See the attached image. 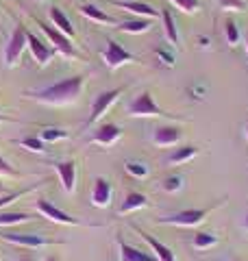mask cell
I'll list each match as a JSON object with an SVG mask.
<instances>
[{"label":"cell","instance_id":"5b68a950","mask_svg":"<svg viewBox=\"0 0 248 261\" xmlns=\"http://www.w3.org/2000/svg\"><path fill=\"white\" fill-rule=\"evenodd\" d=\"M103 61L107 68H120V65L124 63H131V61H137V57L133 53H129V50H124V48L118 44V42H113V39H107V46H105V50H103Z\"/></svg>","mask_w":248,"mask_h":261},{"label":"cell","instance_id":"ee69618b","mask_svg":"<svg viewBox=\"0 0 248 261\" xmlns=\"http://www.w3.org/2000/svg\"><path fill=\"white\" fill-rule=\"evenodd\" d=\"M231 261H237V259H231Z\"/></svg>","mask_w":248,"mask_h":261},{"label":"cell","instance_id":"ac0fdd59","mask_svg":"<svg viewBox=\"0 0 248 261\" xmlns=\"http://www.w3.org/2000/svg\"><path fill=\"white\" fill-rule=\"evenodd\" d=\"M48 15H51V20H53V24H55V29H59L65 37H70V39L77 37V33H74L72 22L68 20V15H65V13L59 9V7H53V9L48 11Z\"/></svg>","mask_w":248,"mask_h":261},{"label":"cell","instance_id":"603a6c76","mask_svg":"<svg viewBox=\"0 0 248 261\" xmlns=\"http://www.w3.org/2000/svg\"><path fill=\"white\" fill-rule=\"evenodd\" d=\"M196 154H198V148H196V146H181V148H175V150L170 152L168 163H172V166H181V163L192 161Z\"/></svg>","mask_w":248,"mask_h":261},{"label":"cell","instance_id":"7bdbcfd3","mask_svg":"<svg viewBox=\"0 0 248 261\" xmlns=\"http://www.w3.org/2000/svg\"><path fill=\"white\" fill-rule=\"evenodd\" d=\"M246 137H248V124H246Z\"/></svg>","mask_w":248,"mask_h":261},{"label":"cell","instance_id":"9a60e30c","mask_svg":"<svg viewBox=\"0 0 248 261\" xmlns=\"http://www.w3.org/2000/svg\"><path fill=\"white\" fill-rule=\"evenodd\" d=\"M135 231L142 235V240L148 244V246L153 248V252H155V257L159 259V261H177V257H175V252H172V248H168L165 244H161L159 240H155L151 233H146V231H142L139 226H135Z\"/></svg>","mask_w":248,"mask_h":261},{"label":"cell","instance_id":"5bb4252c","mask_svg":"<svg viewBox=\"0 0 248 261\" xmlns=\"http://www.w3.org/2000/svg\"><path fill=\"white\" fill-rule=\"evenodd\" d=\"M122 137V128L118 124H111V122H107V124H101L98 130L94 133L92 142L94 144H101V146H111L115 144Z\"/></svg>","mask_w":248,"mask_h":261},{"label":"cell","instance_id":"f546056e","mask_svg":"<svg viewBox=\"0 0 248 261\" xmlns=\"http://www.w3.org/2000/svg\"><path fill=\"white\" fill-rule=\"evenodd\" d=\"M124 170L135 178H146L148 176V166H144V163H139V161H127L124 163Z\"/></svg>","mask_w":248,"mask_h":261},{"label":"cell","instance_id":"d6a6232c","mask_svg":"<svg viewBox=\"0 0 248 261\" xmlns=\"http://www.w3.org/2000/svg\"><path fill=\"white\" fill-rule=\"evenodd\" d=\"M225 11H246V0H218Z\"/></svg>","mask_w":248,"mask_h":261},{"label":"cell","instance_id":"1f68e13d","mask_svg":"<svg viewBox=\"0 0 248 261\" xmlns=\"http://www.w3.org/2000/svg\"><path fill=\"white\" fill-rule=\"evenodd\" d=\"M170 3L183 13H196L201 9V3H198V0H170Z\"/></svg>","mask_w":248,"mask_h":261},{"label":"cell","instance_id":"7402d4cb","mask_svg":"<svg viewBox=\"0 0 248 261\" xmlns=\"http://www.w3.org/2000/svg\"><path fill=\"white\" fill-rule=\"evenodd\" d=\"M161 20H163L165 39L170 42V46H179V31H177V24H175V15L170 13V9L161 11Z\"/></svg>","mask_w":248,"mask_h":261},{"label":"cell","instance_id":"ab89813d","mask_svg":"<svg viewBox=\"0 0 248 261\" xmlns=\"http://www.w3.org/2000/svg\"><path fill=\"white\" fill-rule=\"evenodd\" d=\"M9 261H31V259H27V257H20V259H9Z\"/></svg>","mask_w":248,"mask_h":261},{"label":"cell","instance_id":"52a82bcc","mask_svg":"<svg viewBox=\"0 0 248 261\" xmlns=\"http://www.w3.org/2000/svg\"><path fill=\"white\" fill-rule=\"evenodd\" d=\"M39 29L48 35V39H51V44L55 46L57 53H61L65 57H79L77 48H74V44H72V39L65 37L59 29H55V27H51V24H46V22H39Z\"/></svg>","mask_w":248,"mask_h":261},{"label":"cell","instance_id":"8992f818","mask_svg":"<svg viewBox=\"0 0 248 261\" xmlns=\"http://www.w3.org/2000/svg\"><path fill=\"white\" fill-rule=\"evenodd\" d=\"M120 94H122V89H120V87H118V89H109V92L98 94V96L94 98V102H92V111H89V118H87L85 124H87V126H92L94 122L101 120V118L105 116V113L109 111L111 105L120 98Z\"/></svg>","mask_w":248,"mask_h":261},{"label":"cell","instance_id":"d6986e66","mask_svg":"<svg viewBox=\"0 0 248 261\" xmlns=\"http://www.w3.org/2000/svg\"><path fill=\"white\" fill-rule=\"evenodd\" d=\"M146 205H148L146 194H142V192H129L127 198H124V202L120 205V216H127V214H131V211L144 209Z\"/></svg>","mask_w":248,"mask_h":261},{"label":"cell","instance_id":"6da1fadb","mask_svg":"<svg viewBox=\"0 0 248 261\" xmlns=\"http://www.w3.org/2000/svg\"><path fill=\"white\" fill-rule=\"evenodd\" d=\"M83 87H85V76L77 74V76L63 79L59 83H53L48 87H41L37 92H29L27 96L41 100V102H48V105H72L79 100Z\"/></svg>","mask_w":248,"mask_h":261},{"label":"cell","instance_id":"d4e9b609","mask_svg":"<svg viewBox=\"0 0 248 261\" xmlns=\"http://www.w3.org/2000/svg\"><path fill=\"white\" fill-rule=\"evenodd\" d=\"M31 216L27 211H9V214H0V226H11V224H22V222H29Z\"/></svg>","mask_w":248,"mask_h":261},{"label":"cell","instance_id":"8fae6325","mask_svg":"<svg viewBox=\"0 0 248 261\" xmlns=\"http://www.w3.org/2000/svg\"><path fill=\"white\" fill-rule=\"evenodd\" d=\"M53 168L61 178V185H63L65 194H72L74 192V183H77V161H72V159L57 161V163H53Z\"/></svg>","mask_w":248,"mask_h":261},{"label":"cell","instance_id":"30bf717a","mask_svg":"<svg viewBox=\"0 0 248 261\" xmlns=\"http://www.w3.org/2000/svg\"><path fill=\"white\" fill-rule=\"evenodd\" d=\"M0 240L18 244V246H29V248H39V246H51V244H57L55 240H46L41 235H24V233H0Z\"/></svg>","mask_w":248,"mask_h":261},{"label":"cell","instance_id":"f1b7e54d","mask_svg":"<svg viewBox=\"0 0 248 261\" xmlns=\"http://www.w3.org/2000/svg\"><path fill=\"white\" fill-rule=\"evenodd\" d=\"M18 144L24 146V148L33 150V152H44V150H48V148H46V142L41 140L39 135H37V137H24V140H20Z\"/></svg>","mask_w":248,"mask_h":261},{"label":"cell","instance_id":"44dd1931","mask_svg":"<svg viewBox=\"0 0 248 261\" xmlns=\"http://www.w3.org/2000/svg\"><path fill=\"white\" fill-rule=\"evenodd\" d=\"M153 27V20H148V18H139V20H127V22H120L118 31L122 33H131V35H139V33H146V31H151Z\"/></svg>","mask_w":248,"mask_h":261},{"label":"cell","instance_id":"60d3db41","mask_svg":"<svg viewBox=\"0 0 248 261\" xmlns=\"http://www.w3.org/2000/svg\"><path fill=\"white\" fill-rule=\"evenodd\" d=\"M0 122H5V116H3V113H0Z\"/></svg>","mask_w":248,"mask_h":261},{"label":"cell","instance_id":"2e32d148","mask_svg":"<svg viewBox=\"0 0 248 261\" xmlns=\"http://www.w3.org/2000/svg\"><path fill=\"white\" fill-rule=\"evenodd\" d=\"M111 183L107 181V178L103 176H98L96 181H94V190H92V205L96 207H107L111 202Z\"/></svg>","mask_w":248,"mask_h":261},{"label":"cell","instance_id":"484cf974","mask_svg":"<svg viewBox=\"0 0 248 261\" xmlns=\"http://www.w3.org/2000/svg\"><path fill=\"white\" fill-rule=\"evenodd\" d=\"M39 137H41V140H44V142H48V144H51V142L68 140V137H70V133H68V130H63V128H55V126H51V128H44V130H41V133H39Z\"/></svg>","mask_w":248,"mask_h":261},{"label":"cell","instance_id":"d590c367","mask_svg":"<svg viewBox=\"0 0 248 261\" xmlns=\"http://www.w3.org/2000/svg\"><path fill=\"white\" fill-rule=\"evenodd\" d=\"M242 226H244V231H248V214H246L244 220H242Z\"/></svg>","mask_w":248,"mask_h":261},{"label":"cell","instance_id":"8d00e7d4","mask_svg":"<svg viewBox=\"0 0 248 261\" xmlns=\"http://www.w3.org/2000/svg\"><path fill=\"white\" fill-rule=\"evenodd\" d=\"M198 42H201V46H209V39H207V37H201Z\"/></svg>","mask_w":248,"mask_h":261},{"label":"cell","instance_id":"4fadbf2b","mask_svg":"<svg viewBox=\"0 0 248 261\" xmlns=\"http://www.w3.org/2000/svg\"><path fill=\"white\" fill-rule=\"evenodd\" d=\"M181 142V128L179 126H159L153 133V144L159 148H168V146H177Z\"/></svg>","mask_w":248,"mask_h":261},{"label":"cell","instance_id":"e0dca14e","mask_svg":"<svg viewBox=\"0 0 248 261\" xmlns=\"http://www.w3.org/2000/svg\"><path fill=\"white\" fill-rule=\"evenodd\" d=\"M118 248H120V261H159L155 255H148V252L135 246H129L124 240H118Z\"/></svg>","mask_w":248,"mask_h":261},{"label":"cell","instance_id":"ffe728a7","mask_svg":"<svg viewBox=\"0 0 248 261\" xmlns=\"http://www.w3.org/2000/svg\"><path fill=\"white\" fill-rule=\"evenodd\" d=\"M81 13L85 15V18L98 22V24H115V27H118V20L111 18L109 13H105L98 5H83L81 7Z\"/></svg>","mask_w":248,"mask_h":261},{"label":"cell","instance_id":"b9f144b4","mask_svg":"<svg viewBox=\"0 0 248 261\" xmlns=\"http://www.w3.org/2000/svg\"><path fill=\"white\" fill-rule=\"evenodd\" d=\"M246 50H248V37H246Z\"/></svg>","mask_w":248,"mask_h":261},{"label":"cell","instance_id":"ba28073f","mask_svg":"<svg viewBox=\"0 0 248 261\" xmlns=\"http://www.w3.org/2000/svg\"><path fill=\"white\" fill-rule=\"evenodd\" d=\"M35 209H37L44 218L53 220V222L68 224V226H77V224H79V220H77V218H72L70 214H65V211H61L59 207H55L53 202H48L46 198H37V200H35Z\"/></svg>","mask_w":248,"mask_h":261},{"label":"cell","instance_id":"3957f363","mask_svg":"<svg viewBox=\"0 0 248 261\" xmlns=\"http://www.w3.org/2000/svg\"><path fill=\"white\" fill-rule=\"evenodd\" d=\"M216 207H205V209H183L179 214H172L168 218H159V224H175V226H198L201 222H205L207 216Z\"/></svg>","mask_w":248,"mask_h":261},{"label":"cell","instance_id":"83f0119b","mask_svg":"<svg viewBox=\"0 0 248 261\" xmlns=\"http://www.w3.org/2000/svg\"><path fill=\"white\" fill-rule=\"evenodd\" d=\"M183 185H185V178L181 176V174H172V176H168L163 181V192H168V194H177V192H181L183 190Z\"/></svg>","mask_w":248,"mask_h":261},{"label":"cell","instance_id":"9c48e42d","mask_svg":"<svg viewBox=\"0 0 248 261\" xmlns=\"http://www.w3.org/2000/svg\"><path fill=\"white\" fill-rule=\"evenodd\" d=\"M111 5L120 7V9H124V11L135 13V15H139V18H148V20L161 18V13L148 3H137V0H111Z\"/></svg>","mask_w":248,"mask_h":261},{"label":"cell","instance_id":"4316f807","mask_svg":"<svg viewBox=\"0 0 248 261\" xmlns=\"http://www.w3.org/2000/svg\"><path fill=\"white\" fill-rule=\"evenodd\" d=\"M225 39L229 46H237L239 44V27L235 24V20H227L225 22Z\"/></svg>","mask_w":248,"mask_h":261},{"label":"cell","instance_id":"277c9868","mask_svg":"<svg viewBox=\"0 0 248 261\" xmlns=\"http://www.w3.org/2000/svg\"><path fill=\"white\" fill-rule=\"evenodd\" d=\"M27 46H29L27 29H24L22 24H18V27L13 29L11 37H9V44H7V48H5V63L9 65V68H13V65L20 61V57H22V53H24V48Z\"/></svg>","mask_w":248,"mask_h":261},{"label":"cell","instance_id":"7c38bea8","mask_svg":"<svg viewBox=\"0 0 248 261\" xmlns=\"http://www.w3.org/2000/svg\"><path fill=\"white\" fill-rule=\"evenodd\" d=\"M27 42H29V48H31L33 59H35L37 63H41V65L51 61L53 57H55V53H57L55 48H48L39 37H35V35H33V33H29V31H27Z\"/></svg>","mask_w":248,"mask_h":261},{"label":"cell","instance_id":"4dcf8cb0","mask_svg":"<svg viewBox=\"0 0 248 261\" xmlns=\"http://www.w3.org/2000/svg\"><path fill=\"white\" fill-rule=\"evenodd\" d=\"M33 190H37V185L29 187V190H20V192H7V194H3V196H0V209L7 207V205H11V202H15L18 198H22V196H27V194H29V192H33Z\"/></svg>","mask_w":248,"mask_h":261},{"label":"cell","instance_id":"f35d334b","mask_svg":"<svg viewBox=\"0 0 248 261\" xmlns=\"http://www.w3.org/2000/svg\"><path fill=\"white\" fill-rule=\"evenodd\" d=\"M44 261H61V259H59V257H46Z\"/></svg>","mask_w":248,"mask_h":261},{"label":"cell","instance_id":"cb8c5ba5","mask_svg":"<svg viewBox=\"0 0 248 261\" xmlns=\"http://www.w3.org/2000/svg\"><path fill=\"white\" fill-rule=\"evenodd\" d=\"M213 246H218V238H216L213 233L201 231V233H196L194 240H192V248H194V250H209V248H213Z\"/></svg>","mask_w":248,"mask_h":261},{"label":"cell","instance_id":"7a4b0ae2","mask_svg":"<svg viewBox=\"0 0 248 261\" xmlns=\"http://www.w3.org/2000/svg\"><path fill=\"white\" fill-rule=\"evenodd\" d=\"M129 116L133 118H161V116H168L159 105L155 102V98L151 92H142L139 96H135V100L129 102Z\"/></svg>","mask_w":248,"mask_h":261},{"label":"cell","instance_id":"e575fe53","mask_svg":"<svg viewBox=\"0 0 248 261\" xmlns=\"http://www.w3.org/2000/svg\"><path fill=\"white\" fill-rule=\"evenodd\" d=\"M0 174H7V176H20L18 170H15L7 159H3V154H0Z\"/></svg>","mask_w":248,"mask_h":261},{"label":"cell","instance_id":"836d02e7","mask_svg":"<svg viewBox=\"0 0 248 261\" xmlns=\"http://www.w3.org/2000/svg\"><path fill=\"white\" fill-rule=\"evenodd\" d=\"M155 55H157V59H159L163 65H168V68H172V65H175V61H177V59H175V55H172L168 48H163V46L157 48Z\"/></svg>","mask_w":248,"mask_h":261},{"label":"cell","instance_id":"74e56055","mask_svg":"<svg viewBox=\"0 0 248 261\" xmlns=\"http://www.w3.org/2000/svg\"><path fill=\"white\" fill-rule=\"evenodd\" d=\"M3 194H7V187H5L3 183H0V196H3Z\"/></svg>","mask_w":248,"mask_h":261}]
</instances>
